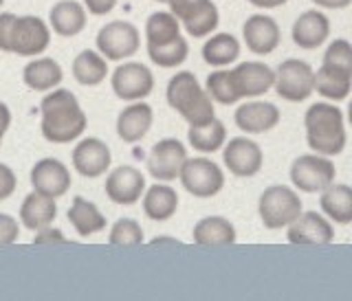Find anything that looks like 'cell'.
I'll list each match as a JSON object with an SVG mask.
<instances>
[{
  "label": "cell",
  "instance_id": "1",
  "mask_svg": "<svg viewBox=\"0 0 352 301\" xmlns=\"http://www.w3.org/2000/svg\"><path fill=\"white\" fill-rule=\"evenodd\" d=\"M42 135L51 143H71L86 130V115L71 91L51 93L40 104Z\"/></svg>",
  "mask_w": 352,
  "mask_h": 301
},
{
  "label": "cell",
  "instance_id": "2",
  "mask_svg": "<svg viewBox=\"0 0 352 301\" xmlns=\"http://www.w3.org/2000/svg\"><path fill=\"white\" fill-rule=\"evenodd\" d=\"M306 143L315 154L337 156L346 148V121L344 113L335 104H311L304 115Z\"/></svg>",
  "mask_w": 352,
  "mask_h": 301
},
{
  "label": "cell",
  "instance_id": "3",
  "mask_svg": "<svg viewBox=\"0 0 352 301\" xmlns=\"http://www.w3.org/2000/svg\"><path fill=\"white\" fill-rule=\"evenodd\" d=\"M168 104L179 113L190 126H201L212 121L214 115V99L209 97V93L198 84L196 75L190 71H181L176 73L170 84L168 91Z\"/></svg>",
  "mask_w": 352,
  "mask_h": 301
},
{
  "label": "cell",
  "instance_id": "4",
  "mask_svg": "<svg viewBox=\"0 0 352 301\" xmlns=\"http://www.w3.org/2000/svg\"><path fill=\"white\" fill-rule=\"evenodd\" d=\"M258 214H260L262 225L267 229L271 231L286 229L302 214V200L291 187L271 185L264 189L258 200Z\"/></svg>",
  "mask_w": 352,
  "mask_h": 301
},
{
  "label": "cell",
  "instance_id": "5",
  "mask_svg": "<svg viewBox=\"0 0 352 301\" xmlns=\"http://www.w3.org/2000/svg\"><path fill=\"white\" fill-rule=\"evenodd\" d=\"M291 181L293 187L306 194H322L335 183L337 167L324 154H302L291 165Z\"/></svg>",
  "mask_w": 352,
  "mask_h": 301
},
{
  "label": "cell",
  "instance_id": "6",
  "mask_svg": "<svg viewBox=\"0 0 352 301\" xmlns=\"http://www.w3.org/2000/svg\"><path fill=\"white\" fill-rule=\"evenodd\" d=\"M275 93L286 102L302 104L315 93V73L304 60H284L275 71Z\"/></svg>",
  "mask_w": 352,
  "mask_h": 301
},
{
  "label": "cell",
  "instance_id": "7",
  "mask_svg": "<svg viewBox=\"0 0 352 301\" xmlns=\"http://www.w3.org/2000/svg\"><path fill=\"white\" fill-rule=\"evenodd\" d=\"M181 183L185 192H190L196 198H214L223 192L225 187V174L214 163L205 159V156H196V159H187L181 170Z\"/></svg>",
  "mask_w": 352,
  "mask_h": 301
},
{
  "label": "cell",
  "instance_id": "8",
  "mask_svg": "<svg viewBox=\"0 0 352 301\" xmlns=\"http://www.w3.org/2000/svg\"><path fill=\"white\" fill-rule=\"evenodd\" d=\"M168 5L192 38L209 36V33L216 31L220 22V14L214 0H170Z\"/></svg>",
  "mask_w": 352,
  "mask_h": 301
},
{
  "label": "cell",
  "instance_id": "9",
  "mask_svg": "<svg viewBox=\"0 0 352 301\" xmlns=\"http://www.w3.org/2000/svg\"><path fill=\"white\" fill-rule=\"evenodd\" d=\"M139 31L135 25L124 20H115L106 25L97 36V49L102 51L108 60H126L139 51Z\"/></svg>",
  "mask_w": 352,
  "mask_h": 301
},
{
  "label": "cell",
  "instance_id": "10",
  "mask_svg": "<svg viewBox=\"0 0 352 301\" xmlns=\"http://www.w3.org/2000/svg\"><path fill=\"white\" fill-rule=\"evenodd\" d=\"M154 88V75L139 62L121 64L113 73V91L124 102H141Z\"/></svg>",
  "mask_w": 352,
  "mask_h": 301
},
{
  "label": "cell",
  "instance_id": "11",
  "mask_svg": "<svg viewBox=\"0 0 352 301\" xmlns=\"http://www.w3.org/2000/svg\"><path fill=\"white\" fill-rule=\"evenodd\" d=\"M187 161V150L179 139H163L150 150L148 172L157 181H176L181 176L183 163Z\"/></svg>",
  "mask_w": 352,
  "mask_h": 301
},
{
  "label": "cell",
  "instance_id": "12",
  "mask_svg": "<svg viewBox=\"0 0 352 301\" xmlns=\"http://www.w3.org/2000/svg\"><path fill=\"white\" fill-rule=\"evenodd\" d=\"M286 240L291 244H330L335 240V229L326 216L317 211H302L289 227H286Z\"/></svg>",
  "mask_w": 352,
  "mask_h": 301
},
{
  "label": "cell",
  "instance_id": "13",
  "mask_svg": "<svg viewBox=\"0 0 352 301\" xmlns=\"http://www.w3.org/2000/svg\"><path fill=\"white\" fill-rule=\"evenodd\" d=\"M223 161H225V167L234 176L251 178L262 170L264 156H262V148L256 141L238 137V139H231L225 146Z\"/></svg>",
  "mask_w": 352,
  "mask_h": 301
},
{
  "label": "cell",
  "instance_id": "14",
  "mask_svg": "<svg viewBox=\"0 0 352 301\" xmlns=\"http://www.w3.org/2000/svg\"><path fill=\"white\" fill-rule=\"evenodd\" d=\"M231 77H234L240 99L267 95L275 84V71L264 62H242L236 69H231Z\"/></svg>",
  "mask_w": 352,
  "mask_h": 301
},
{
  "label": "cell",
  "instance_id": "15",
  "mask_svg": "<svg viewBox=\"0 0 352 301\" xmlns=\"http://www.w3.org/2000/svg\"><path fill=\"white\" fill-rule=\"evenodd\" d=\"M51 33L49 27L36 16H22L16 20L14 36H11V53L18 55H38L49 47Z\"/></svg>",
  "mask_w": 352,
  "mask_h": 301
},
{
  "label": "cell",
  "instance_id": "16",
  "mask_svg": "<svg viewBox=\"0 0 352 301\" xmlns=\"http://www.w3.org/2000/svg\"><path fill=\"white\" fill-rule=\"evenodd\" d=\"M242 38L251 53L269 55L280 47V27L271 16H249L247 22L242 25Z\"/></svg>",
  "mask_w": 352,
  "mask_h": 301
},
{
  "label": "cell",
  "instance_id": "17",
  "mask_svg": "<svg viewBox=\"0 0 352 301\" xmlns=\"http://www.w3.org/2000/svg\"><path fill=\"white\" fill-rule=\"evenodd\" d=\"M236 126L247 135H264L280 124V108L269 102L240 104L234 115Z\"/></svg>",
  "mask_w": 352,
  "mask_h": 301
},
{
  "label": "cell",
  "instance_id": "18",
  "mask_svg": "<svg viewBox=\"0 0 352 301\" xmlns=\"http://www.w3.org/2000/svg\"><path fill=\"white\" fill-rule=\"evenodd\" d=\"M330 33V20L322 11H304L302 16H297L291 29V38L300 49L315 51L328 40Z\"/></svg>",
  "mask_w": 352,
  "mask_h": 301
},
{
  "label": "cell",
  "instance_id": "19",
  "mask_svg": "<svg viewBox=\"0 0 352 301\" xmlns=\"http://www.w3.org/2000/svg\"><path fill=\"white\" fill-rule=\"evenodd\" d=\"M110 161V148L102 139H84L77 143V148L73 152V165L77 174H82L86 178H97L108 172Z\"/></svg>",
  "mask_w": 352,
  "mask_h": 301
},
{
  "label": "cell",
  "instance_id": "20",
  "mask_svg": "<svg viewBox=\"0 0 352 301\" xmlns=\"http://www.w3.org/2000/svg\"><path fill=\"white\" fill-rule=\"evenodd\" d=\"M146 192V178L135 167H117L106 181V194L117 205H135Z\"/></svg>",
  "mask_w": 352,
  "mask_h": 301
},
{
  "label": "cell",
  "instance_id": "21",
  "mask_svg": "<svg viewBox=\"0 0 352 301\" xmlns=\"http://www.w3.org/2000/svg\"><path fill=\"white\" fill-rule=\"evenodd\" d=\"M315 91L328 102H344L352 91V69L322 62V69L315 73Z\"/></svg>",
  "mask_w": 352,
  "mask_h": 301
},
{
  "label": "cell",
  "instance_id": "22",
  "mask_svg": "<svg viewBox=\"0 0 352 301\" xmlns=\"http://www.w3.org/2000/svg\"><path fill=\"white\" fill-rule=\"evenodd\" d=\"M31 183L36 192H42L51 198H60L69 192L71 187V174L69 170L55 159H42L36 163L31 172Z\"/></svg>",
  "mask_w": 352,
  "mask_h": 301
},
{
  "label": "cell",
  "instance_id": "23",
  "mask_svg": "<svg viewBox=\"0 0 352 301\" xmlns=\"http://www.w3.org/2000/svg\"><path fill=\"white\" fill-rule=\"evenodd\" d=\"M154 113L148 104H130L128 108L121 110L117 119V135L126 143H137L148 135L152 128Z\"/></svg>",
  "mask_w": 352,
  "mask_h": 301
},
{
  "label": "cell",
  "instance_id": "24",
  "mask_svg": "<svg viewBox=\"0 0 352 301\" xmlns=\"http://www.w3.org/2000/svg\"><path fill=\"white\" fill-rule=\"evenodd\" d=\"M55 198L42 194V192H33L25 198V203L20 207V220L22 227L29 231H40L51 227V222L55 220Z\"/></svg>",
  "mask_w": 352,
  "mask_h": 301
},
{
  "label": "cell",
  "instance_id": "25",
  "mask_svg": "<svg viewBox=\"0 0 352 301\" xmlns=\"http://www.w3.org/2000/svg\"><path fill=\"white\" fill-rule=\"evenodd\" d=\"M324 216L337 225H350L352 222V187L348 185H330L319 198Z\"/></svg>",
  "mask_w": 352,
  "mask_h": 301
},
{
  "label": "cell",
  "instance_id": "26",
  "mask_svg": "<svg viewBox=\"0 0 352 301\" xmlns=\"http://www.w3.org/2000/svg\"><path fill=\"white\" fill-rule=\"evenodd\" d=\"M194 242L201 247H229L236 242V229L227 218L209 216L194 227Z\"/></svg>",
  "mask_w": 352,
  "mask_h": 301
},
{
  "label": "cell",
  "instance_id": "27",
  "mask_svg": "<svg viewBox=\"0 0 352 301\" xmlns=\"http://www.w3.org/2000/svg\"><path fill=\"white\" fill-rule=\"evenodd\" d=\"M238 58H240V40L234 33H216L203 47V60L209 66H216V69L234 64Z\"/></svg>",
  "mask_w": 352,
  "mask_h": 301
},
{
  "label": "cell",
  "instance_id": "28",
  "mask_svg": "<svg viewBox=\"0 0 352 301\" xmlns=\"http://www.w3.org/2000/svg\"><path fill=\"white\" fill-rule=\"evenodd\" d=\"M179 196L168 185H152L143 198V211L154 222H165L176 214Z\"/></svg>",
  "mask_w": 352,
  "mask_h": 301
},
{
  "label": "cell",
  "instance_id": "29",
  "mask_svg": "<svg viewBox=\"0 0 352 301\" xmlns=\"http://www.w3.org/2000/svg\"><path fill=\"white\" fill-rule=\"evenodd\" d=\"M51 27L64 38L82 33V29L86 27L84 7L80 3H73V0H62L51 9Z\"/></svg>",
  "mask_w": 352,
  "mask_h": 301
},
{
  "label": "cell",
  "instance_id": "30",
  "mask_svg": "<svg viewBox=\"0 0 352 301\" xmlns=\"http://www.w3.org/2000/svg\"><path fill=\"white\" fill-rule=\"evenodd\" d=\"M187 139H190V146L203 154H212L223 148V143L227 141V128L220 119H212L207 124L201 126H190L187 132Z\"/></svg>",
  "mask_w": 352,
  "mask_h": 301
},
{
  "label": "cell",
  "instance_id": "31",
  "mask_svg": "<svg viewBox=\"0 0 352 301\" xmlns=\"http://www.w3.org/2000/svg\"><path fill=\"white\" fill-rule=\"evenodd\" d=\"M69 220L82 238H88V236H93V233L104 231V227H106V218L99 214V209L93 203H88L84 198L73 200V205L69 209Z\"/></svg>",
  "mask_w": 352,
  "mask_h": 301
},
{
  "label": "cell",
  "instance_id": "32",
  "mask_svg": "<svg viewBox=\"0 0 352 301\" xmlns=\"http://www.w3.org/2000/svg\"><path fill=\"white\" fill-rule=\"evenodd\" d=\"M22 77H25V84L31 91H49V88H55L62 82V69L58 62L44 58L27 64Z\"/></svg>",
  "mask_w": 352,
  "mask_h": 301
},
{
  "label": "cell",
  "instance_id": "33",
  "mask_svg": "<svg viewBox=\"0 0 352 301\" xmlns=\"http://www.w3.org/2000/svg\"><path fill=\"white\" fill-rule=\"evenodd\" d=\"M108 64L95 51H82L73 62V77L82 86H97L106 80Z\"/></svg>",
  "mask_w": 352,
  "mask_h": 301
},
{
  "label": "cell",
  "instance_id": "34",
  "mask_svg": "<svg viewBox=\"0 0 352 301\" xmlns=\"http://www.w3.org/2000/svg\"><path fill=\"white\" fill-rule=\"evenodd\" d=\"M146 36H148V47H159V44L174 42L176 38H181L179 18L174 14H168V11H157L146 22Z\"/></svg>",
  "mask_w": 352,
  "mask_h": 301
},
{
  "label": "cell",
  "instance_id": "35",
  "mask_svg": "<svg viewBox=\"0 0 352 301\" xmlns=\"http://www.w3.org/2000/svg\"><path fill=\"white\" fill-rule=\"evenodd\" d=\"M207 93L214 102L223 104V106H231V104L240 102L234 77H231V69H220L209 75L207 77Z\"/></svg>",
  "mask_w": 352,
  "mask_h": 301
},
{
  "label": "cell",
  "instance_id": "36",
  "mask_svg": "<svg viewBox=\"0 0 352 301\" xmlns=\"http://www.w3.org/2000/svg\"><path fill=\"white\" fill-rule=\"evenodd\" d=\"M187 53H190V47H187L185 38H176L174 42L168 44H159V47H148V55L150 60L161 66V69H176L187 60Z\"/></svg>",
  "mask_w": 352,
  "mask_h": 301
},
{
  "label": "cell",
  "instance_id": "37",
  "mask_svg": "<svg viewBox=\"0 0 352 301\" xmlns=\"http://www.w3.org/2000/svg\"><path fill=\"white\" fill-rule=\"evenodd\" d=\"M143 242V229L137 220L121 218L115 222L113 231H110V244L115 247H137Z\"/></svg>",
  "mask_w": 352,
  "mask_h": 301
},
{
  "label": "cell",
  "instance_id": "38",
  "mask_svg": "<svg viewBox=\"0 0 352 301\" xmlns=\"http://www.w3.org/2000/svg\"><path fill=\"white\" fill-rule=\"evenodd\" d=\"M322 62H330V64H339V66H348V69H352V44L348 40L330 42L328 49L324 51Z\"/></svg>",
  "mask_w": 352,
  "mask_h": 301
},
{
  "label": "cell",
  "instance_id": "39",
  "mask_svg": "<svg viewBox=\"0 0 352 301\" xmlns=\"http://www.w3.org/2000/svg\"><path fill=\"white\" fill-rule=\"evenodd\" d=\"M18 16L14 14H0V51L11 53V36H14Z\"/></svg>",
  "mask_w": 352,
  "mask_h": 301
},
{
  "label": "cell",
  "instance_id": "40",
  "mask_svg": "<svg viewBox=\"0 0 352 301\" xmlns=\"http://www.w3.org/2000/svg\"><path fill=\"white\" fill-rule=\"evenodd\" d=\"M18 233H20L18 222L7 214H0V247L14 244L18 240Z\"/></svg>",
  "mask_w": 352,
  "mask_h": 301
},
{
  "label": "cell",
  "instance_id": "41",
  "mask_svg": "<svg viewBox=\"0 0 352 301\" xmlns=\"http://www.w3.org/2000/svg\"><path fill=\"white\" fill-rule=\"evenodd\" d=\"M16 192V174L7 165L0 163V200L9 198Z\"/></svg>",
  "mask_w": 352,
  "mask_h": 301
},
{
  "label": "cell",
  "instance_id": "42",
  "mask_svg": "<svg viewBox=\"0 0 352 301\" xmlns=\"http://www.w3.org/2000/svg\"><path fill=\"white\" fill-rule=\"evenodd\" d=\"M66 238L64 233L53 229V227H47V229H40V233L36 236V244H64Z\"/></svg>",
  "mask_w": 352,
  "mask_h": 301
},
{
  "label": "cell",
  "instance_id": "43",
  "mask_svg": "<svg viewBox=\"0 0 352 301\" xmlns=\"http://www.w3.org/2000/svg\"><path fill=\"white\" fill-rule=\"evenodd\" d=\"M84 3L93 16H106L117 5V0H84Z\"/></svg>",
  "mask_w": 352,
  "mask_h": 301
},
{
  "label": "cell",
  "instance_id": "44",
  "mask_svg": "<svg viewBox=\"0 0 352 301\" xmlns=\"http://www.w3.org/2000/svg\"><path fill=\"white\" fill-rule=\"evenodd\" d=\"M9 124H11V113L5 104H0V141H3L5 132L9 130Z\"/></svg>",
  "mask_w": 352,
  "mask_h": 301
},
{
  "label": "cell",
  "instance_id": "45",
  "mask_svg": "<svg viewBox=\"0 0 352 301\" xmlns=\"http://www.w3.org/2000/svg\"><path fill=\"white\" fill-rule=\"evenodd\" d=\"M313 3L324 9H344V7L352 5V0H313Z\"/></svg>",
  "mask_w": 352,
  "mask_h": 301
},
{
  "label": "cell",
  "instance_id": "46",
  "mask_svg": "<svg viewBox=\"0 0 352 301\" xmlns=\"http://www.w3.org/2000/svg\"><path fill=\"white\" fill-rule=\"evenodd\" d=\"M253 7H260V9H273V7H282L286 5L289 0H249Z\"/></svg>",
  "mask_w": 352,
  "mask_h": 301
},
{
  "label": "cell",
  "instance_id": "47",
  "mask_svg": "<svg viewBox=\"0 0 352 301\" xmlns=\"http://www.w3.org/2000/svg\"><path fill=\"white\" fill-rule=\"evenodd\" d=\"M348 121L352 124V102H350V106H348Z\"/></svg>",
  "mask_w": 352,
  "mask_h": 301
},
{
  "label": "cell",
  "instance_id": "48",
  "mask_svg": "<svg viewBox=\"0 0 352 301\" xmlns=\"http://www.w3.org/2000/svg\"><path fill=\"white\" fill-rule=\"evenodd\" d=\"M157 3H170V0H157Z\"/></svg>",
  "mask_w": 352,
  "mask_h": 301
},
{
  "label": "cell",
  "instance_id": "49",
  "mask_svg": "<svg viewBox=\"0 0 352 301\" xmlns=\"http://www.w3.org/2000/svg\"><path fill=\"white\" fill-rule=\"evenodd\" d=\"M3 3H5V0H0V5H3Z\"/></svg>",
  "mask_w": 352,
  "mask_h": 301
}]
</instances>
